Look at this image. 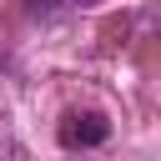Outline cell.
Instances as JSON below:
<instances>
[{"label":"cell","mask_w":161,"mask_h":161,"mask_svg":"<svg viewBox=\"0 0 161 161\" xmlns=\"http://www.w3.org/2000/svg\"><path fill=\"white\" fill-rule=\"evenodd\" d=\"M111 136V126L96 116V111H86V116H65V126H60V141L65 146H101Z\"/></svg>","instance_id":"cell-1"}]
</instances>
